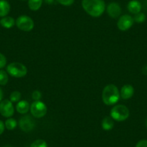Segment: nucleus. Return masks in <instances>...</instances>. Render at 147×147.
<instances>
[{"instance_id": "c756f323", "label": "nucleus", "mask_w": 147, "mask_h": 147, "mask_svg": "<svg viewBox=\"0 0 147 147\" xmlns=\"http://www.w3.org/2000/svg\"><path fill=\"white\" fill-rule=\"evenodd\" d=\"M45 2H46L47 4H49V5H50V4L53 3V0H45Z\"/></svg>"}, {"instance_id": "39448f33", "label": "nucleus", "mask_w": 147, "mask_h": 147, "mask_svg": "<svg viewBox=\"0 0 147 147\" xmlns=\"http://www.w3.org/2000/svg\"><path fill=\"white\" fill-rule=\"evenodd\" d=\"M30 113L33 117L36 118H41L47 113V107L46 104L40 100L34 101L30 105Z\"/></svg>"}, {"instance_id": "bb28decb", "label": "nucleus", "mask_w": 147, "mask_h": 147, "mask_svg": "<svg viewBox=\"0 0 147 147\" xmlns=\"http://www.w3.org/2000/svg\"><path fill=\"white\" fill-rule=\"evenodd\" d=\"M5 123L0 120V135H2V134H3L4 131H5Z\"/></svg>"}, {"instance_id": "2f4dec72", "label": "nucleus", "mask_w": 147, "mask_h": 147, "mask_svg": "<svg viewBox=\"0 0 147 147\" xmlns=\"http://www.w3.org/2000/svg\"><path fill=\"white\" fill-rule=\"evenodd\" d=\"M146 127H147V120H146Z\"/></svg>"}, {"instance_id": "f3484780", "label": "nucleus", "mask_w": 147, "mask_h": 147, "mask_svg": "<svg viewBox=\"0 0 147 147\" xmlns=\"http://www.w3.org/2000/svg\"><path fill=\"white\" fill-rule=\"evenodd\" d=\"M43 0H28V7L32 11L38 10L42 6Z\"/></svg>"}, {"instance_id": "4468645a", "label": "nucleus", "mask_w": 147, "mask_h": 147, "mask_svg": "<svg viewBox=\"0 0 147 147\" xmlns=\"http://www.w3.org/2000/svg\"><path fill=\"white\" fill-rule=\"evenodd\" d=\"M16 23V21L13 18L9 16H6L2 18V19L0 20V25H2L3 28H6V29H10L12 28L14 25Z\"/></svg>"}, {"instance_id": "423d86ee", "label": "nucleus", "mask_w": 147, "mask_h": 147, "mask_svg": "<svg viewBox=\"0 0 147 147\" xmlns=\"http://www.w3.org/2000/svg\"><path fill=\"white\" fill-rule=\"evenodd\" d=\"M16 25L20 30L25 32L31 31L34 28V21L27 15H21L16 20Z\"/></svg>"}, {"instance_id": "2eb2a0df", "label": "nucleus", "mask_w": 147, "mask_h": 147, "mask_svg": "<svg viewBox=\"0 0 147 147\" xmlns=\"http://www.w3.org/2000/svg\"><path fill=\"white\" fill-rule=\"evenodd\" d=\"M10 11V5L6 0H0V18L7 16Z\"/></svg>"}, {"instance_id": "1a4fd4ad", "label": "nucleus", "mask_w": 147, "mask_h": 147, "mask_svg": "<svg viewBox=\"0 0 147 147\" xmlns=\"http://www.w3.org/2000/svg\"><path fill=\"white\" fill-rule=\"evenodd\" d=\"M19 126L24 132H30L35 128V122L31 116L25 115L20 119Z\"/></svg>"}, {"instance_id": "f8f14e48", "label": "nucleus", "mask_w": 147, "mask_h": 147, "mask_svg": "<svg viewBox=\"0 0 147 147\" xmlns=\"http://www.w3.org/2000/svg\"><path fill=\"white\" fill-rule=\"evenodd\" d=\"M128 10L129 11V12H131V14H138L139 12H141V4L137 0H131V2H128Z\"/></svg>"}, {"instance_id": "a878e982", "label": "nucleus", "mask_w": 147, "mask_h": 147, "mask_svg": "<svg viewBox=\"0 0 147 147\" xmlns=\"http://www.w3.org/2000/svg\"><path fill=\"white\" fill-rule=\"evenodd\" d=\"M136 147H147V140L143 139L139 141L136 145Z\"/></svg>"}, {"instance_id": "412c9836", "label": "nucleus", "mask_w": 147, "mask_h": 147, "mask_svg": "<svg viewBox=\"0 0 147 147\" xmlns=\"http://www.w3.org/2000/svg\"><path fill=\"white\" fill-rule=\"evenodd\" d=\"M30 147H48V145L44 140L38 139L33 141Z\"/></svg>"}, {"instance_id": "cd10ccee", "label": "nucleus", "mask_w": 147, "mask_h": 147, "mask_svg": "<svg viewBox=\"0 0 147 147\" xmlns=\"http://www.w3.org/2000/svg\"><path fill=\"white\" fill-rule=\"evenodd\" d=\"M142 72L145 75H147V63L142 68Z\"/></svg>"}, {"instance_id": "c85d7f7f", "label": "nucleus", "mask_w": 147, "mask_h": 147, "mask_svg": "<svg viewBox=\"0 0 147 147\" xmlns=\"http://www.w3.org/2000/svg\"><path fill=\"white\" fill-rule=\"evenodd\" d=\"M3 95H4V94H3V91H2V88H1V87H0V102H2V99H3Z\"/></svg>"}, {"instance_id": "b1692460", "label": "nucleus", "mask_w": 147, "mask_h": 147, "mask_svg": "<svg viewBox=\"0 0 147 147\" xmlns=\"http://www.w3.org/2000/svg\"><path fill=\"white\" fill-rule=\"evenodd\" d=\"M7 64V59L4 54L0 53V69H2L5 67Z\"/></svg>"}, {"instance_id": "aec40b11", "label": "nucleus", "mask_w": 147, "mask_h": 147, "mask_svg": "<svg viewBox=\"0 0 147 147\" xmlns=\"http://www.w3.org/2000/svg\"><path fill=\"white\" fill-rule=\"evenodd\" d=\"M21 93L19 91H13L9 96V100L12 102H18L20 101Z\"/></svg>"}, {"instance_id": "0eeeda50", "label": "nucleus", "mask_w": 147, "mask_h": 147, "mask_svg": "<svg viewBox=\"0 0 147 147\" xmlns=\"http://www.w3.org/2000/svg\"><path fill=\"white\" fill-rule=\"evenodd\" d=\"M15 113V107L9 100H2L0 102V114L5 118H11Z\"/></svg>"}, {"instance_id": "6ab92c4d", "label": "nucleus", "mask_w": 147, "mask_h": 147, "mask_svg": "<svg viewBox=\"0 0 147 147\" xmlns=\"http://www.w3.org/2000/svg\"><path fill=\"white\" fill-rule=\"evenodd\" d=\"M9 81V76L7 71L0 69V85L5 86Z\"/></svg>"}, {"instance_id": "7ed1b4c3", "label": "nucleus", "mask_w": 147, "mask_h": 147, "mask_svg": "<svg viewBox=\"0 0 147 147\" xmlns=\"http://www.w3.org/2000/svg\"><path fill=\"white\" fill-rule=\"evenodd\" d=\"M130 111L128 107L123 105H115L110 110V117L115 121L122 122L129 117Z\"/></svg>"}, {"instance_id": "6e6552de", "label": "nucleus", "mask_w": 147, "mask_h": 147, "mask_svg": "<svg viewBox=\"0 0 147 147\" xmlns=\"http://www.w3.org/2000/svg\"><path fill=\"white\" fill-rule=\"evenodd\" d=\"M134 23V20L132 16L129 15H124L120 17L117 22V26L120 30L126 31L133 26Z\"/></svg>"}, {"instance_id": "20e7f679", "label": "nucleus", "mask_w": 147, "mask_h": 147, "mask_svg": "<svg viewBox=\"0 0 147 147\" xmlns=\"http://www.w3.org/2000/svg\"><path fill=\"white\" fill-rule=\"evenodd\" d=\"M7 72L12 77L21 78L25 77L28 74V69L22 63L12 62L7 66Z\"/></svg>"}, {"instance_id": "473e14b6", "label": "nucleus", "mask_w": 147, "mask_h": 147, "mask_svg": "<svg viewBox=\"0 0 147 147\" xmlns=\"http://www.w3.org/2000/svg\"><path fill=\"white\" fill-rule=\"evenodd\" d=\"M24 1H25V0H24Z\"/></svg>"}, {"instance_id": "5701e85b", "label": "nucleus", "mask_w": 147, "mask_h": 147, "mask_svg": "<svg viewBox=\"0 0 147 147\" xmlns=\"http://www.w3.org/2000/svg\"><path fill=\"white\" fill-rule=\"evenodd\" d=\"M41 97H42V94L39 90H35V91L32 93V100H34V101L40 100V99L41 98Z\"/></svg>"}, {"instance_id": "dca6fc26", "label": "nucleus", "mask_w": 147, "mask_h": 147, "mask_svg": "<svg viewBox=\"0 0 147 147\" xmlns=\"http://www.w3.org/2000/svg\"><path fill=\"white\" fill-rule=\"evenodd\" d=\"M114 127V120L111 117H105L102 121V128L105 131H110Z\"/></svg>"}, {"instance_id": "4be33fe9", "label": "nucleus", "mask_w": 147, "mask_h": 147, "mask_svg": "<svg viewBox=\"0 0 147 147\" xmlns=\"http://www.w3.org/2000/svg\"><path fill=\"white\" fill-rule=\"evenodd\" d=\"M134 22L137 23H143L146 20V15L143 12H139L138 14H136L134 18Z\"/></svg>"}, {"instance_id": "7c9ffc66", "label": "nucleus", "mask_w": 147, "mask_h": 147, "mask_svg": "<svg viewBox=\"0 0 147 147\" xmlns=\"http://www.w3.org/2000/svg\"><path fill=\"white\" fill-rule=\"evenodd\" d=\"M4 147H12V146H9V145H6V146H5Z\"/></svg>"}, {"instance_id": "393cba45", "label": "nucleus", "mask_w": 147, "mask_h": 147, "mask_svg": "<svg viewBox=\"0 0 147 147\" xmlns=\"http://www.w3.org/2000/svg\"><path fill=\"white\" fill-rule=\"evenodd\" d=\"M56 1L63 6H71L74 2V0H56Z\"/></svg>"}, {"instance_id": "a211bd4d", "label": "nucleus", "mask_w": 147, "mask_h": 147, "mask_svg": "<svg viewBox=\"0 0 147 147\" xmlns=\"http://www.w3.org/2000/svg\"><path fill=\"white\" fill-rule=\"evenodd\" d=\"M17 125H18V123H17L16 120L12 118H7L5 122V128L7 130H9V131L15 129L17 127Z\"/></svg>"}, {"instance_id": "9d476101", "label": "nucleus", "mask_w": 147, "mask_h": 147, "mask_svg": "<svg viewBox=\"0 0 147 147\" xmlns=\"http://www.w3.org/2000/svg\"><path fill=\"white\" fill-rule=\"evenodd\" d=\"M107 12L110 18H118L121 14V7L117 2H111L107 7Z\"/></svg>"}, {"instance_id": "ddd939ff", "label": "nucleus", "mask_w": 147, "mask_h": 147, "mask_svg": "<svg viewBox=\"0 0 147 147\" xmlns=\"http://www.w3.org/2000/svg\"><path fill=\"white\" fill-rule=\"evenodd\" d=\"M30 108V105L26 100H20L16 105L17 112L19 113L20 114L28 113Z\"/></svg>"}, {"instance_id": "f03ea898", "label": "nucleus", "mask_w": 147, "mask_h": 147, "mask_svg": "<svg viewBox=\"0 0 147 147\" xmlns=\"http://www.w3.org/2000/svg\"><path fill=\"white\" fill-rule=\"evenodd\" d=\"M120 92L115 84H107L103 89L102 99L106 105H113L120 100Z\"/></svg>"}, {"instance_id": "9b49d317", "label": "nucleus", "mask_w": 147, "mask_h": 147, "mask_svg": "<svg viewBox=\"0 0 147 147\" xmlns=\"http://www.w3.org/2000/svg\"><path fill=\"white\" fill-rule=\"evenodd\" d=\"M134 94V88L131 84H125L122 87L120 91L121 97L123 100H128L131 98Z\"/></svg>"}, {"instance_id": "f257e3e1", "label": "nucleus", "mask_w": 147, "mask_h": 147, "mask_svg": "<svg viewBox=\"0 0 147 147\" xmlns=\"http://www.w3.org/2000/svg\"><path fill=\"white\" fill-rule=\"evenodd\" d=\"M82 5L84 10L93 18L100 17L105 10L103 0H82Z\"/></svg>"}]
</instances>
